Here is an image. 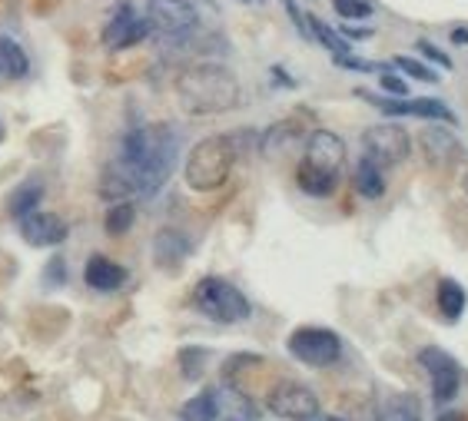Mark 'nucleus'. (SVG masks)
<instances>
[{"instance_id": "nucleus-1", "label": "nucleus", "mask_w": 468, "mask_h": 421, "mask_svg": "<svg viewBox=\"0 0 468 421\" xmlns=\"http://www.w3.org/2000/svg\"><path fill=\"white\" fill-rule=\"evenodd\" d=\"M176 156H180V136L173 126L153 123L130 130L123 136L117 163L127 170V176L137 186V196H153L163 190V182L173 176Z\"/></svg>"}, {"instance_id": "nucleus-2", "label": "nucleus", "mask_w": 468, "mask_h": 421, "mask_svg": "<svg viewBox=\"0 0 468 421\" xmlns=\"http://www.w3.org/2000/svg\"><path fill=\"white\" fill-rule=\"evenodd\" d=\"M176 100L190 116H216L239 103V80L223 64H193L176 77Z\"/></svg>"}, {"instance_id": "nucleus-3", "label": "nucleus", "mask_w": 468, "mask_h": 421, "mask_svg": "<svg viewBox=\"0 0 468 421\" xmlns=\"http://www.w3.org/2000/svg\"><path fill=\"white\" fill-rule=\"evenodd\" d=\"M236 166V143L233 136H206L193 146V153L186 156L183 180L196 192L219 190Z\"/></svg>"}, {"instance_id": "nucleus-4", "label": "nucleus", "mask_w": 468, "mask_h": 421, "mask_svg": "<svg viewBox=\"0 0 468 421\" xmlns=\"http://www.w3.org/2000/svg\"><path fill=\"white\" fill-rule=\"evenodd\" d=\"M193 306H196V312H203L206 318H213L219 326L246 322L249 312H253L249 299H246L233 282H226V279H219V276H206L196 282Z\"/></svg>"}, {"instance_id": "nucleus-5", "label": "nucleus", "mask_w": 468, "mask_h": 421, "mask_svg": "<svg viewBox=\"0 0 468 421\" xmlns=\"http://www.w3.org/2000/svg\"><path fill=\"white\" fill-rule=\"evenodd\" d=\"M286 348L296 362L309 365V368H329L342 358V338L322 326H299L289 336Z\"/></svg>"}, {"instance_id": "nucleus-6", "label": "nucleus", "mask_w": 468, "mask_h": 421, "mask_svg": "<svg viewBox=\"0 0 468 421\" xmlns=\"http://www.w3.org/2000/svg\"><path fill=\"white\" fill-rule=\"evenodd\" d=\"M362 150H366V160H372L379 170H385V166H399L402 160H409L412 140L405 133V126L379 123L362 133Z\"/></svg>"}, {"instance_id": "nucleus-7", "label": "nucleus", "mask_w": 468, "mask_h": 421, "mask_svg": "<svg viewBox=\"0 0 468 421\" xmlns=\"http://www.w3.org/2000/svg\"><path fill=\"white\" fill-rule=\"evenodd\" d=\"M266 408H269L276 418L306 421L319 415V398L312 395V388H306V385L299 382H279L266 395Z\"/></svg>"}, {"instance_id": "nucleus-8", "label": "nucleus", "mask_w": 468, "mask_h": 421, "mask_svg": "<svg viewBox=\"0 0 468 421\" xmlns=\"http://www.w3.org/2000/svg\"><path fill=\"white\" fill-rule=\"evenodd\" d=\"M419 365L429 372L432 378V395H435V402H452L462 388V372H459V362L452 358L445 348L439 345H429V348H422L419 352Z\"/></svg>"}, {"instance_id": "nucleus-9", "label": "nucleus", "mask_w": 468, "mask_h": 421, "mask_svg": "<svg viewBox=\"0 0 468 421\" xmlns=\"http://www.w3.org/2000/svg\"><path fill=\"white\" fill-rule=\"evenodd\" d=\"M147 10H150V24L173 40L190 37L196 30V24H200L193 0H147Z\"/></svg>"}, {"instance_id": "nucleus-10", "label": "nucleus", "mask_w": 468, "mask_h": 421, "mask_svg": "<svg viewBox=\"0 0 468 421\" xmlns=\"http://www.w3.org/2000/svg\"><path fill=\"white\" fill-rule=\"evenodd\" d=\"M303 163L309 166V170L326 172L332 180H339L342 166H346V143H342L332 130H316V133L309 136V143H306Z\"/></svg>"}, {"instance_id": "nucleus-11", "label": "nucleus", "mask_w": 468, "mask_h": 421, "mask_svg": "<svg viewBox=\"0 0 468 421\" xmlns=\"http://www.w3.org/2000/svg\"><path fill=\"white\" fill-rule=\"evenodd\" d=\"M147 34H150V20L137 17L130 4H120L113 10V17H110V24L103 27V44L110 50H130L137 47L140 40H147Z\"/></svg>"}, {"instance_id": "nucleus-12", "label": "nucleus", "mask_w": 468, "mask_h": 421, "mask_svg": "<svg viewBox=\"0 0 468 421\" xmlns=\"http://www.w3.org/2000/svg\"><path fill=\"white\" fill-rule=\"evenodd\" d=\"M366 100L379 106L382 113L389 116H419V120H442V123H455V113H452L449 106L442 103V100H379V96H369L362 90Z\"/></svg>"}, {"instance_id": "nucleus-13", "label": "nucleus", "mask_w": 468, "mask_h": 421, "mask_svg": "<svg viewBox=\"0 0 468 421\" xmlns=\"http://www.w3.org/2000/svg\"><path fill=\"white\" fill-rule=\"evenodd\" d=\"M20 236L30 242V246H37V250H47V246H60V242L67 240L70 230L67 222L54 216V212H30L20 220Z\"/></svg>"}, {"instance_id": "nucleus-14", "label": "nucleus", "mask_w": 468, "mask_h": 421, "mask_svg": "<svg viewBox=\"0 0 468 421\" xmlns=\"http://www.w3.org/2000/svg\"><path fill=\"white\" fill-rule=\"evenodd\" d=\"M83 282L93 292H117L127 282V269L107 256H90L87 266H83Z\"/></svg>"}, {"instance_id": "nucleus-15", "label": "nucleus", "mask_w": 468, "mask_h": 421, "mask_svg": "<svg viewBox=\"0 0 468 421\" xmlns=\"http://www.w3.org/2000/svg\"><path fill=\"white\" fill-rule=\"evenodd\" d=\"M419 143H422V150H425V156H429L432 166H449L462 156L459 140H455L449 130H442V126H429V130H422Z\"/></svg>"}, {"instance_id": "nucleus-16", "label": "nucleus", "mask_w": 468, "mask_h": 421, "mask_svg": "<svg viewBox=\"0 0 468 421\" xmlns=\"http://www.w3.org/2000/svg\"><path fill=\"white\" fill-rule=\"evenodd\" d=\"M190 250H193V246H190V240H186L180 230H160L153 236V259L163 269H176L190 256Z\"/></svg>"}, {"instance_id": "nucleus-17", "label": "nucleus", "mask_w": 468, "mask_h": 421, "mask_svg": "<svg viewBox=\"0 0 468 421\" xmlns=\"http://www.w3.org/2000/svg\"><path fill=\"white\" fill-rule=\"evenodd\" d=\"M100 196L113 202H130V196H137V186L127 176V170L120 163H110L100 176Z\"/></svg>"}, {"instance_id": "nucleus-18", "label": "nucleus", "mask_w": 468, "mask_h": 421, "mask_svg": "<svg viewBox=\"0 0 468 421\" xmlns=\"http://www.w3.org/2000/svg\"><path fill=\"white\" fill-rule=\"evenodd\" d=\"M435 302H439V312H442L445 322H459V318L465 316L468 296H465V289H462L455 279H442L439 292H435Z\"/></svg>"}, {"instance_id": "nucleus-19", "label": "nucleus", "mask_w": 468, "mask_h": 421, "mask_svg": "<svg viewBox=\"0 0 468 421\" xmlns=\"http://www.w3.org/2000/svg\"><path fill=\"white\" fill-rule=\"evenodd\" d=\"M40 200H44V182L40 180H27V182H20L17 190L10 192V200H7V212L14 216V220H24V216H30V212H37Z\"/></svg>"}, {"instance_id": "nucleus-20", "label": "nucleus", "mask_w": 468, "mask_h": 421, "mask_svg": "<svg viewBox=\"0 0 468 421\" xmlns=\"http://www.w3.org/2000/svg\"><path fill=\"white\" fill-rule=\"evenodd\" d=\"M352 182H356V192H359L362 200H379L382 192H385V176H382L379 166L372 163V160H366V156L356 163Z\"/></svg>"}, {"instance_id": "nucleus-21", "label": "nucleus", "mask_w": 468, "mask_h": 421, "mask_svg": "<svg viewBox=\"0 0 468 421\" xmlns=\"http://www.w3.org/2000/svg\"><path fill=\"white\" fill-rule=\"evenodd\" d=\"M180 421H219V392H200L180 405Z\"/></svg>"}, {"instance_id": "nucleus-22", "label": "nucleus", "mask_w": 468, "mask_h": 421, "mask_svg": "<svg viewBox=\"0 0 468 421\" xmlns=\"http://www.w3.org/2000/svg\"><path fill=\"white\" fill-rule=\"evenodd\" d=\"M0 70H4L7 77H14V80L27 77L30 60H27V54H24V47H20L17 40L0 37Z\"/></svg>"}, {"instance_id": "nucleus-23", "label": "nucleus", "mask_w": 468, "mask_h": 421, "mask_svg": "<svg viewBox=\"0 0 468 421\" xmlns=\"http://www.w3.org/2000/svg\"><path fill=\"white\" fill-rule=\"evenodd\" d=\"M296 182H299V190L306 192V196H332L336 192V186H339V180H332V176H326V172H316L309 170L306 163H299V170H296Z\"/></svg>"}, {"instance_id": "nucleus-24", "label": "nucleus", "mask_w": 468, "mask_h": 421, "mask_svg": "<svg viewBox=\"0 0 468 421\" xmlns=\"http://www.w3.org/2000/svg\"><path fill=\"white\" fill-rule=\"evenodd\" d=\"M133 220H137V210H133V202H113L107 210V220H103V230L110 232V236H123V232L133 226Z\"/></svg>"}, {"instance_id": "nucleus-25", "label": "nucleus", "mask_w": 468, "mask_h": 421, "mask_svg": "<svg viewBox=\"0 0 468 421\" xmlns=\"http://www.w3.org/2000/svg\"><path fill=\"white\" fill-rule=\"evenodd\" d=\"M379 421H422L419 405L412 402V398H392V402L385 405V412H382Z\"/></svg>"}, {"instance_id": "nucleus-26", "label": "nucleus", "mask_w": 468, "mask_h": 421, "mask_svg": "<svg viewBox=\"0 0 468 421\" xmlns=\"http://www.w3.org/2000/svg\"><path fill=\"white\" fill-rule=\"evenodd\" d=\"M309 24H312V34H316V37H319L322 44H326V47L336 54V57H349V44H346V40H342L336 30H329L326 24H322V20H316V17H312Z\"/></svg>"}, {"instance_id": "nucleus-27", "label": "nucleus", "mask_w": 468, "mask_h": 421, "mask_svg": "<svg viewBox=\"0 0 468 421\" xmlns=\"http://www.w3.org/2000/svg\"><path fill=\"white\" fill-rule=\"evenodd\" d=\"M180 368L186 378H200L206 368V348H183L180 352Z\"/></svg>"}, {"instance_id": "nucleus-28", "label": "nucleus", "mask_w": 468, "mask_h": 421, "mask_svg": "<svg viewBox=\"0 0 468 421\" xmlns=\"http://www.w3.org/2000/svg\"><path fill=\"white\" fill-rule=\"evenodd\" d=\"M336 14L346 20H366L372 17V4L369 0H332Z\"/></svg>"}, {"instance_id": "nucleus-29", "label": "nucleus", "mask_w": 468, "mask_h": 421, "mask_svg": "<svg viewBox=\"0 0 468 421\" xmlns=\"http://www.w3.org/2000/svg\"><path fill=\"white\" fill-rule=\"evenodd\" d=\"M395 67H399L402 73H409V77L422 80V83H439V73H435V70H429L425 64H419V60H412V57H395Z\"/></svg>"}, {"instance_id": "nucleus-30", "label": "nucleus", "mask_w": 468, "mask_h": 421, "mask_svg": "<svg viewBox=\"0 0 468 421\" xmlns=\"http://www.w3.org/2000/svg\"><path fill=\"white\" fill-rule=\"evenodd\" d=\"M379 83H382V90H389L392 96H405V93H409V83H405L402 77H395V73H382Z\"/></svg>"}, {"instance_id": "nucleus-31", "label": "nucleus", "mask_w": 468, "mask_h": 421, "mask_svg": "<svg viewBox=\"0 0 468 421\" xmlns=\"http://www.w3.org/2000/svg\"><path fill=\"white\" fill-rule=\"evenodd\" d=\"M336 64L346 70H359V73H375L379 64H369V60H359V57H336Z\"/></svg>"}, {"instance_id": "nucleus-32", "label": "nucleus", "mask_w": 468, "mask_h": 421, "mask_svg": "<svg viewBox=\"0 0 468 421\" xmlns=\"http://www.w3.org/2000/svg\"><path fill=\"white\" fill-rule=\"evenodd\" d=\"M419 50H422V57H429V60H435V64H439V67H445L449 70L452 67V60L445 57V54H442L439 47H432L429 40H419Z\"/></svg>"}, {"instance_id": "nucleus-33", "label": "nucleus", "mask_w": 468, "mask_h": 421, "mask_svg": "<svg viewBox=\"0 0 468 421\" xmlns=\"http://www.w3.org/2000/svg\"><path fill=\"white\" fill-rule=\"evenodd\" d=\"M44 276L50 279V286H63V259H60V256L50 259V266H47Z\"/></svg>"}, {"instance_id": "nucleus-34", "label": "nucleus", "mask_w": 468, "mask_h": 421, "mask_svg": "<svg viewBox=\"0 0 468 421\" xmlns=\"http://www.w3.org/2000/svg\"><path fill=\"white\" fill-rule=\"evenodd\" d=\"M452 40L455 44H468V30H452Z\"/></svg>"}, {"instance_id": "nucleus-35", "label": "nucleus", "mask_w": 468, "mask_h": 421, "mask_svg": "<svg viewBox=\"0 0 468 421\" xmlns=\"http://www.w3.org/2000/svg\"><path fill=\"white\" fill-rule=\"evenodd\" d=\"M439 421H462V415L459 412H442Z\"/></svg>"}, {"instance_id": "nucleus-36", "label": "nucleus", "mask_w": 468, "mask_h": 421, "mask_svg": "<svg viewBox=\"0 0 468 421\" xmlns=\"http://www.w3.org/2000/svg\"><path fill=\"white\" fill-rule=\"evenodd\" d=\"M306 421H342V418H329V415H316V418H306Z\"/></svg>"}, {"instance_id": "nucleus-37", "label": "nucleus", "mask_w": 468, "mask_h": 421, "mask_svg": "<svg viewBox=\"0 0 468 421\" xmlns=\"http://www.w3.org/2000/svg\"><path fill=\"white\" fill-rule=\"evenodd\" d=\"M462 186H465V196H468V172H465V182H462Z\"/></svg>"}, {"instance_id": "nucleus-38", "label": "nucleus", "mask_w": 468, "mask_h": 421, "mask_svg": "<svg viewBox=\"0 0 468 421\" xmlns=\"http://www.w3.org/2000/svg\"><path fill=\"white\" fill-rule=\"evenodd\" d=\"M246 4H256V0H246Z\"/></svg>"}, {"instance_id": "nucleus-39", "label": "nucleus", "mask_w": 468, "mask_h": 421, "mask_svg": "<svg viewBox=\"0 0 468 421\" xmlns=\"http://www.w3.org/2000/svg\"><path fill=\"white\" fill-rule=\"evenodd\" d=\"M0 136H4V133H0Z\"/></svg>"}]
</instances>
